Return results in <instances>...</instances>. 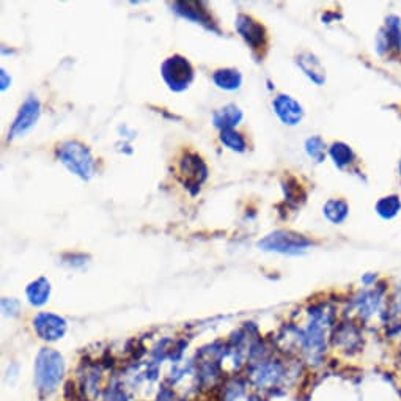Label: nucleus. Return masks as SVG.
<instances>
[{
	"label": "nucleus",
	"instance_id": "20e7f679",
	"mask_svg": "<svg viewBox=\"0 0 401 401\" xmlns=\"http://www.w3.org/2000/svg\"><path fill=\"white\" fill-rule=\"evenodd\" d=\"M160 75L170 90L183 92L194 80V68L187 58L173 55L164 60L163 67H160Z\"/></svg>",
	"mask_w": 401,
	"mask_h": 401
},
{
	"label": "nucleus",
	"instance_id": "423d86ee",
	"mask_svg": "<svg viewBox=\"0 0 401 401\" xmlns=\"http://www.w3.org/2000/svg\"><path fill=\"white\" fill-rule=\"evenodd\" d=\"M178 177L185 187L195 194L199 191L200 185L207 180L208 169L199 155H195V153H185L180 160Z\"/></svg>",
	"mask_w": 401,
	"mask_h": 401
},
{
	"label": "nucleus",
	"instance_id": "f257e3e1",
	"mask_svg": "<svg viewBox=\"0 0 401 401\" xmlns=\"http://www.w3.org/2000/svg\"><path fill=\"white\" fill-rule=\"evenodd\" d=\"M65 373V362L60 353L54 349H41L35 362V381L38 389L50 393L60 384Z\"/></svg>",
	"mask_w": 401,
	"mask_h": 401
},
{
	"label": "nucleus",
	"instance_id": "4468645a",
	"mask_svg": "<svg viewBox=\"0 0 401 401\" xmlns=\"http://www.w3.org/2000/svg\"><path fill=\"white\" fill-rule=\"evenodd\" d=\"M241 119H243V112H241V109L235 104L224 106L222 109H217L213 114L214 126L221 131L233 129L241 121Z\"/></svg>",
	"mask_w": 401,
	"mask_h": 401
},
{
	"label": "nucleus",
	"instance_id": "9d476101",
	"mask_svg": "<svg viewBox=\"0 0 401 401\" xmlns=\"http://www.w3.org/2000/svg\"><path fill=\"white\" fill-rule=\"evenodd\" d=\"M38 337L46 341L60 340L67 332V321L54 313H40L33 321Z\"/></svg>",
	"mask_w": 401,
	"mask_h": 401
},
{
	"label": "nucleus",
	"instance_id": "393cba45",
	"mask_svg": "<svg viewBox=\"0 0 401 401\" xmlns=\"http://www.w3.org/2000/svg\"><path fill=\"white\" fill-rule=\"evenodd\" d=\"M398 175H400V178H401V159H400V163H398Z\"/></svg>",
	"mask_w": 401,
	"mask_h": 401
},
{
	"label": "nucleus",
	"instance_id": "6ab92c4d",
	"mask_svg": "<svg viewBox=\"0 0 401 401\" xmlns=\"http://www.w3.org/2000/svg\"><path fill=\"white\" fill-rule=\"evenodd\" d=\"M329 156L339 169H345L349 164H353L356 158L353 148L345 142H334L329 148Z\"/></svg>",
	"mask_w": 401,
	"mask_h": 401
},
{
	"label": "nucleus",
	"instance_id": "aec40b11",
	"mask_svg": "<svg viewBox=\"0 0 401 401\" xmlns=\"http://www.w3.org/2000/svg\"><path fill=\"white\" fill-rule=\"evenodd\" d=\"M305 151H307V155L312 159H315L317 163H323L326 158V143L323 137L313 136L307 138V141H305Z\"/></svg>",
	"mask_w": 401,
	"mask_h": 401
},
{
	"label": "nucleus",
	"instance_id": "39448f33",
	"mask_svg": "<svg viewBox=\"0 0 401 401\" xmlns=\"http://www.w3.org/2000/svg\"><path fill=\"white\" fill-rule=\"evenodd\" d=\"M384 304H385V288L375 287L362 291V293L354 299L356 315L362 323H368L375 317L384 315Z\"/></svg>",
	"mask_w": 401,
	"mask_h": 401
},
{
	"label": "nucleus",
	"instance_id": "a211bd4d",
	"mask_svg": "<svg viewBox=\"0 0 401 401\" xmlns=\"http://www.w3.org/2000/svg\"><path fill=\"white\" fill-rule=\"evenodd\" d=\"M27 297H28V302L32 305H36V307H40V305L46 304L49 295H50V285L48 279L45 277H40V279H36L35 282H32L31 285L27 287L26 290Z\"/></svg>",
	"mask_w": 401,
	"mask_h": 401
},
{
	"label": "nucleus",
	"instance_id": "4be33fe9",
	"mask_svg": "<svg viewBox=\"0 0 401 401\" xmlns=\"http://www.w3.org/2000/svg\"><path fill=\"white\" fill-rule=\"evenodd\" d=\"M2 310H4L5 315H10V317L18 315L19 302L16 301V299H9V297H5L4 301H2Z\"/></svg>",
	"mask_w": 401,
	"mask_h": 401
},
{
	"label": "nucleus",
	"instance_id": "dca6fc26",
	"mask_svg": "<svg viewBox=\"0 0 401 401\" xmlns=\"http://www.w3.org/2000/svg\"><path fill=\"white\" fill-rule=\"evenodd\" d=\"M213 80L219 89L233 92V90H238L241 87L243 76H241V72L235 68H224V70H217L214 72Z\"/></svg>",
	"mask_w": 401,
	"mask_h": 401
},
{
	"label": "nucleus",
	"instance_id": "5701e85b",
	"mask_svg": "<svg viewBox=\"0 0 401 401\" xmlns=\"http://www.w3.org/2000/svg\"><path fill=\"white\" fill-rule=\"evenodd\" d=\"M392 313L395 315L398 319H401V288L398 290V293L393 299V304H392Z\"/></svg>",
	"mask_w": 401,
	"mask_h": 401
},
{
	"label": "nucleus",
	"instance_id": "ddd939ff",
	"mask_svg": "<svg viewBox=\"0 0 401 401\" xmlns=\"http://www.w3.org/2000/svg\"><path fill=\"white\" fill-rule=\"evenodd\" d=\"M296 63H297V67L301 68L304 75L307 76L313 84L324 85V82H326V68L323 67V63H321V60L315 54L309 53V50H302V53L297 54Z\"/></svg>",
	"mask_w": 401,
	"mask_h": 401
},
{
	"label": "nucleus",
	"instance_id": "9b49d317",
	"mask_svg": "<svg viewBox=\"0 0 401 401\" xmlns=\"http://www.w3.org/2000/svg\"><path fill=\"white\" fill-rule=\"evenodd\" d=\"M275 115L279 116L283 125L296 126L304 119V107L290 94H279L273 101Z\"/></svg>",
	"mask_w": 401,
	"mask_h": 401
},
{
	"label": "nucleus",
	"instance_id": "f3484780",
	"mask_svg": "<svg viewBox=\"0 0 401 401\" xmlns=\"http://www.w3.org/2000/svg\"><path fill=\"white\" fill-rule=\"evenodd\" d=\"M323 214L332 224H344L349 216V205L341 199H329L324 203Z\"/></svg>",
	"mask_w": 401,
	"mask_h": 401
},
{
	"label": "nucleus",
	"instance_id": "7ed1b4c3",
	"mask_svg": "<svg viewBox=\"0 0 401 401\" xmlns=\"http://www.w3.org/2000/svg\"><path fill=\"white\" fill-rule=\"evenodd\" d=\"M257 246L261 251L277 252L285 255H299L304 253L312 246V241L301 235V233L291 230H275L268 236L260 239Z\"/></svg>",
	"mask_w": 401,
	"mask_h": 401
},
{
	"label": "nucleus",
	"instance_id": "f03ea898",
	"mask_svg": "<svg viewBox=\"0 0 401 401\" xmlns=\"http://www.w3.org/2000/svg\"><path fill=\"white\" fill-rule=\"evenodd\" d=\"M57 156L68 167V170L82 180H90L94 172V160L89 147L77 141L62 143L57 150Z\"/></svg>",
	"mask_w": 401,
	"mask_h": 401
},
{
	"label": "nucleus",
	"instance_id": "a878e982",
	"mask_svg": "<svg viewBox=\"0 0 401 401\" xmlns=\"http://www.w3.org/2000/svg\"><path fill=\"white\" fill-rule=\"evenodd\" d=\"M397 376H398V378H400V381H401V375H397Z\"/></svg>",
	"mask_w": 401,
	"mask_h": 401
},
{
	"label": "nucleus",
	"instance_id": "0eeeda50",
	"mask_svg": "<svg viewBox=\"0 0 401 401\" xmlns=\"http://www.w3.org/2000/svg\"><path fill=\"white\" fill-rule=\"evenodd\" d=\"M401 49V18L389 14L384 27L376 35V50L379 55H388L392 50Z\"/></svg>",
	"mask_w": 401,
	"mask_h": 401
},
{
	"label": "nucleus",
	"instance_id": "1a4fd4ad",
	"mask_svg": "<svg viewBox=\"0 0 401 401\" xmlns=\"http://www.w3.org/2000/svg\"><path fill=\"white\" fill-rule=\"evenodd\" d=\"M235 27L239 35L243 36V40L253 50L263 49L266 46V28L261 26L258 21H255L252 16L238 14Z\"/></svg>",
	"mask_w": 401,
	"mask_h": 401
},
{
	"label": "nucleus",
	"instance_id": "f8f14e48",
	"mask_svg": "<svg viewBox=\"0 0 401 401\" xmlns=\"http://www.w3.org/2000/svg\"><path fill=\"white\" fill-rule=\"evenodd\" d=\"M173 9L183 18L191 19L197 24H202L203 27H207L208 31L219 32L217 27L214 26L213 18H211V14L208 9H205V4L203 2H175Z\"/></svg>",
	"mask_w": 401,
	"mask_h": 401
},
{
	"label": "nucleus",
	"instance_id": "412c9836",
	"mask_svg": "<svg viewBox=\"0 0 401 401\" xmlns=\"http://www.w3.org/2000/svg\"><path fill=\"white\" fill-rule=\"evenodd\" d=\"M221 141L225 145V147L230 148L231 151H238V153H243L246 150V141L244 137L241 136L239 133L233 129H227V131H222L221 133Z\"/></svg>",
	"mask_w": 401,
	"mask_h": 401
},
{
	"label": "nucleus",
	"instance_id": "b1692460",
	"mask_svg": "<svg viewBox=\"0 0 401 401\" xmlns=\"http://www.w3.org/2000/svg\"><path fill=\"white\" fill-rule=\"evenodd\" d=\"M9 85H10V79L6 76V71L2 70V90H5Z\"/></svg>",
	"mask_w": 401,
	"mask_h": 401
},
{
	"label": "nucleus",
	"instance_id": "2eb2a0df",
	"mask_svg": "<svg viewBox=\"0 0 401 401\" xmlns=\"http://www.w3.org/2000/svg\"><path fill=\"white\" fill-rule=\"evenodd\" d=\"M376 214L383 221H392L401 213V197L398 194H389L381 197L375 205Z\"/></svg>",
	"mask_w": 401,
	"mask_h": 401
},
{
	"label": "nucleus",
	"instance_id": "6e6552de",
	"mask_svg": "<svg viewBox=\"0 0 401 401\" xmlns=\"http://www.w3.org/2000/svg\"><path fill=\"white\" fill-rule=\"evenodd\" d=\"M40 114V101L35 97H28L23 103V106H21L16 119L13 121V125L9 131V138L24 136L27 131H31L36 125V121H38Z\"/></svg>",
	"mask_w": 401,
	"mask_h": 401
}]
</instances>
